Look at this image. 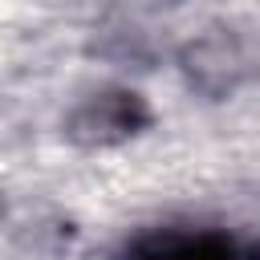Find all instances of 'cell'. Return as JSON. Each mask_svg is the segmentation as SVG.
Returning a JSON list of instances; mask_svg holds the SVG:
<instances>
[{
    "label": "cell",
    "mask_w": 260,
    "mask_h": 260,
    "mask_svg": "<svg viewBox=\"0 0 260 260\" xmlns=\"http://www.w3.org/2000/svg\"><path fill=\"white\" fill-rule=\"evenodd\" d=\"M126 260H260V240L215 228H162L138 236Z\"/></svg>",
    "instance_id": "1"
},
{
    "label": "cell",
    "mask_w": 260,
    "mask_h": 260,
    "mask_svg": "<svg viewBox=\"0 0 260 260\" xmlns=\"http://www.w3.org/2000/svg\"><path fill=\"white\" fill-rule=\"evenodd\" d=\"M150 110L134 89H106L93 93L73 118H69V138L81 146H118L146 130Z\"/></svg>",
    "instance_id": "2"
}]
</instances>
